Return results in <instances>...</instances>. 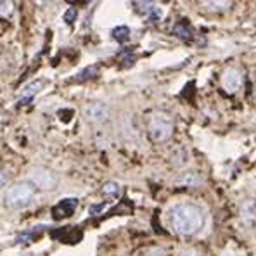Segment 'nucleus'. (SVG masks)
<instances>
[{
  "instance_id": "20e7f679",
  "label": "nucleus",
  "mask_w": 256,
  "mask_h": 256,
  "mask_svg": "<svg viewBox=\"0 0 256 256\" xmlns=\"http://www.w3.org/2000/svg\"><path fill=\"white\" fill-rule=\"evenodd\" d=\"M28 180H30L35 187L42 189V191H50V189H54L57 184L56 175L50 173L49 170H43V168H33V170L28 171Z\"/></svg>"
},
{
  "instance_id": "39448f33",
  "label": "nucleus",
  "mask_w": 256,
  "mask_h": 256,
  "mask_svg": "<svg viewBox=\"0 0 256 256\" xmlns=\"http://www.w3.org/2000/svg\"><path fill=\"white\" fill-rule=\"evenodd\" d=\"M241 83H243V76H241V73L237 69L234 68L225 69L224 75H222V87H224L227 92L230 94L237 92L241 89Z\"/></svg>"
},
{
  "instance_id": "9b49d317",
  "label": "nucleus",
  "mask_w": 256,
  "mask_h": 256,
  "mask_svg": "<svg viewBox=\"0 0 256 256\" xmlns=\"http://www.w3.org/2000/svg\"><path fill=\"white\" fill-rule=\"evenodd\" d=\"M241 215H243L246 220H251V218H255L256 217V201L255 199L244 201L243 208H241Z\"/></svg>"
},
{
  "instance_id": "4468645a",
  "label": "nucleus",
  "mask_w": 256,
  "mask_h": 256,
  "mask_svg": "<svg viewBox=\"0 0 256 256\" xmlns=\"http://www.w3.org/2000/svg\"><path fill=\"white\" fill-rule=\"evenodd\" d=\"M173 31L177 33L178 36H182V38H187V36H191V28H189L187 23H184V21H180V23L173 28Z\"/></svg>"
},
{
  "instance_id": "9d476101",
  "label": "nucleus",
  "mask_w": 256,
  "mask_h": 256,
  "mask_svg": "<svg viewBox=\"0 0 256 256\" xmlns=\"http://www.w3.org/2000/svg\"><path fill=\"white\" fill-rule=\"evenodd\" d=\"M43 85H45V80H33V82L28 83V85L21 90V97H23V101L30 102L31 99L43 89Z\"/></svg>"
},
{
  "instance_id": "ddd939ff",
  "label": "nucleus",
  "mask_w": 256,
  "mask_h": 256,
  "mask_svg": "<svg viewBox=\"0 0 256 256\" xmlns=\"http://www.w3.org/2000/svg\"><path fill=\"white\" fill-rule=\"evenodd\" d=\"M102 194H104V196H111V197L118 196L120 184L118 182H106V184L102 185Z\"/></svg>"
},
{
  "instance_id": "a211bd4d",
  "label": "nucleus",
  "mask_w": 256,
  "mask_h": 256,
  "mask_svg": "<svg viewBox=\"0 0 256 256\" xmlns=\"http://www.w3.org/2000/svg\"><path fill=\"white\" fill-rule=\"evenodd\" d=\"M75 19H76V9H73V7H71V9H68V10L64 12V21H66L68 24H71Z\"/></svg>"
},
{
  "instance_id": "423d86ee",
  "label": "nucleus",
  "mask_w": 256,
  "mask_h": 256,
  "mask_svg": "<svg viewBox=\"0 0 256 256\" xmlns=\"http://www.w3.org/2000/svg\"><path fill=\"white\" fill-rule=\"evenodd\" d=\"M85 115H87V118H89L90 122L101 123V122H104V120L108 118L109 109H108V106L102 104V102H94V104L87 106Z\"/></svg>"
},
{
  "instance_id": "aec40b11",
  "label": "nucleus",
  "mask_w": 256,
  "mask_h": 256,
  "mask_svg": "<svg viewBox=\"0 0 256 256\" xmlns=\"http://www.w3.org/2000/svg\"><path fill=\"white\" fill-rule=\"evenodd\" d=\"M227 3H229V2H208L206 3V5H210V9H222V7L220 5H227Z\"/></svg>"
},
{
  "instance_id": "f257e3e1",
  "label": "nucleus",
  "mask_w": 256,
  "mask_h": 256,
  "mask_svg": "<svg viewBox=\"0 0 256 256\" xmlns=\"http://www.w3.org/2000/svg\"><path fill=\"white\" fill-rule=\"evenodd\" d=\"M204 222H206L204 210L192 201H182L168 210V224L178 236H196L204 227Z\"/></svg>"
},
{
  "instance_id": "0eeeda50",
  "label": "nucleus",
  "mask_w": 256,
  "mask_h": 256,
  "mask_svg": "<svg viewBox=\"0 0 256 256\" xmlns=\"http://www.w3.org/2000/svg\"><path fill=\"white\" fill-rule=\"evenodd\" d=\"M76 204H78V199L75 197H69V199H63L59 204H56L52 210V215L54 218H64V217H69V215L75 211Z\"/></svg>"
},
{
  "instance_id": "f03ea898",
  "label": "nucleus",
  "mask_w": 256,
  "mask_h": 256,
  "mask_svg": "<svg viewBox=\"0 0 256 256\" xmlns=\"http://www.w3.org/2000/svg\"><path fill=\"white\" fill-rule=\"evenodd\" d=\"M173 131V120L163 111H156L149 120V137L154 142H164L171 137Z\"/></svg>"
},
{
  "instance_id": "7ed1b4c3",
  "label": "nucleus",
  "mask_w": 256,
  "mask_h": 256,
  "mask_svg": "<svg viewBox=\"0 0 256 256\" xmlns=\"http://www.w3.org/2000/svg\"><path fill=\"white\" fill-rule=\"evenodd\" d=\"M33 196H35V189L31 187V184L21 182V184L9 187V191L5 192V203L9 208L19 210V208H24L31 203Z\"/></svg>"
},
{
  "instance_id": "6e6552de",
  "label": "nucleus",
  "mask_w": 256,
  "mask_h": 256,
  "mask_svg": "<svg viewBox=\"0 0 256 256\" xmlns=\"http://www.w3.org/2000/svg\"><path fill=\"white\" fill-rule=\"evenodd\" d=\"M137 5V10L140 14H145L147 16V19L151 21V23H156V21L161 17V9L156 3H151V2H137L135 3Z\"/></svg>"
},
{
  "instance_id": "6ab92c4d",
  "label": "nucleus",
  "mask_w": 256,
  "mask_h": 256,
  "mask_svg": "<svg viewBox=\"0 0 256 256\" xmlns=\"http://www.w3.org/2000/svg\"><path fill=\"white\" fill-rule=\"evenodd\" d=\"M178 256H201V255L196 250H192V248H187V250H184Z\"/></svg>"
},
{
  "instance_id": "f3484780",
  "label": "nucleus",
  "mask_w": 256,
  "mask_h": 256,
  "mask_svg": "<svg viewBox=\"0 0 256 256\" xmlns=\"http://www.w3.org/2000/svg\"><path fill=\"white\" fill-rule=\"evenodd\" d=\"M142 256H166V253L161 248H149V250H145L142 253Z\"/></svg>"
},
{
  "instance_id": "1a4fd4ad",
  "label": "nucleus",
  "mask_w": 256,
  "mask_h": 256,
  "mask_svg": "<svg viewBox=\"0 0 256 256\" xmlns=\"http://www.w3.org/2000/svg\"><path fill=\"white\" fill-rule=\"evenodd\" d=\"M201 182H203V178H201V175L197 173V171H184V173L175 180V184L180 185V187H196Z\"/></svg>"
},
{
  "instance_id": "2eb2a0df",
  "label": "nucleus",
  "mask_w": 256,
  "mask_h": 256,
  "mask_svg": "<svg viewBox=\"0 0 256 256\" xmlns=\"http://www.w3.org/2000/svg\"><path fill=\"white\" fill-rule=\"evenodd\" d=\"M97 75V68L96 66H90V68H87L85 71H82L78 75V80L82 82V80H89V78H92V76H96Z\"/></svg>"
},
{
  "instance_id": "412c9836",
  "label": "nucleus",
  "mask_w": 256,
  "mask_h": 256,
  "mask_svg": "<svg viewBox=\"0 0 256 256\" xmlns=\"http://www.w3.org/2000/svg\"><path fill=\"white\" fill-rule=\"evenodd\" d=\"M5 182H7V173H5V170H3V168H0V187H2V185H5Z\"/></svg>"
},
{
  "instance_id": "dca6fc26",
  "label": "nucleus",
  "mask_w": 256,
  "mask_h": 256,
  "mask_svg": "<svg viewBox=\"0 0 256 256\" xmlns=\"http://www.w3.org/2000/svg\"><path fill=\"white\" fill-rule=\"evenodd\" d=\"M10 10H12V3L7 2V0H0V17L10 14Z\"/></svg>"
},
{
  "instance_id": "f8f14e48",
  "label": "nucleus",
  "mask_w": 256,
  "mask_h": 256,
  "mask_svg": "<svg viewBox=\"0 0 256 256\" xmlns=\"http://www.w3.org/2000/svg\"><path fill=\"white\" fill-rule=\"evenodd\" d=\"M113 38L116 40V42L120 43H125L130 40V30H128V26H118L113 30Z\"/></svg>"
}]
</instances>
